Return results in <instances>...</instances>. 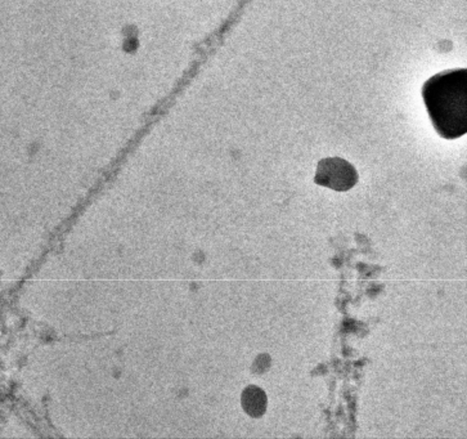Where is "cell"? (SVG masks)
I'll return each instance as SVG.
<instances>
[{"mask_svg": "<svg viewBox=\"0 0 467 439\" xmlns=\"http://www.w3.org/2000/svg\"><path fill=\"white\" fill-rule=\"evenodd\" d=\"M422 98L435 131L445 139L467 133V70L436 73L422 87Z\"/></svg>", "mask_w": 467, "mask_h": 439, "instance_id": "1", "label": "cell"}, {"mask_svg": "<svg viewBox=\"0 0 467 439\" xmlns=\"http://www.w3.org/2000/svg\"><path fill=\"white\" fill-rule=\"evenodd\" d=\"M315 180L319 186L343 192L354 187L358 182V173L347 160L327 157L318 163Z\"/></svg>", "mask_w": 467, "mask_h": 439, "instance_id": "2", "label": "cell"}, {"mask_svg": "<svg viewBox=\"0 0 467 439\" xmlns=\"http://www.w3.org/2000/svg\"><path fill=\"white\" fill-rule=\"evenodd\" d=\"M242 406L252 417L263 415L266 408V393L258 387L251 385L242 393Z\"/></svg>", "mask_w": 467, "mask_h": 439, "instance_id": "3", "label": "cell"}]
</instances>
